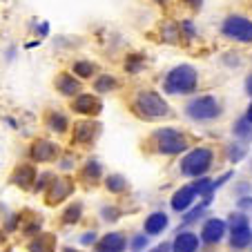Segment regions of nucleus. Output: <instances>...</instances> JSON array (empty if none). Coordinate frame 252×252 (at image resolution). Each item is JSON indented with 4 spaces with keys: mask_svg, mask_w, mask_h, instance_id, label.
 <instances>
[{
    "mask_svg": "<svg viewBox=\"0 0 252 252\" xmlns=\"http://www.w3.org/2000/svg\"><path fill=\"white\" fill-rule=\"evenodd\" d=\"M230 132H232V138L246 143V145H250V143H252V123L243 114L237 116V119L232 121V125H230Z\"/></svg>",
    "mask_w": 252,
    "mask_h": 252,
    "instance_id": "24",
    "label": "nucleus"
},
{
    "mask_svg": "<svg viewBox=\"0 0 252 252\" xmlns=\"http://www.w3.org/2000/svg\"><path fill=\"white\" fill-rule=\"evenodd\" d=\"M103 134V123L98 119H78L71 123L69 138L71 148H92Z\"/></svg>",
    "mask_w": 252,
    "mask_h": 252,
    "instance_id": "8",
    "label": "nucleus"
},
{
    "mask_svg": "<svg viewBox=\"0 0 252 252\" xmlns=\"http://www.w3.org/2000/svg\"><path fill=\"white\" fill-rule=\"evenodd\" d=\"M234 194L241 199V196H248V194H252V183L250 181H241V183H237L234 186Z\"/></svg>",
    "mask_w": 252,
    "mask_h": 252,
    "instance_id": "39",
    "label": "nucleus"
},
{
    "mask_svg": "<svg viewBox=\"0 0 252 252\" xmlns=\"http://www.w3.org/2000/svg\"><path fill=\"white\" fill-rule=\"evenodd\" d=\"M29 252H56V237L47 232H40L36 237H32V241L27 243Z\"/></svg>",
    "mask_w": 252,
    "mask_h": 252,
    "instance_id": "29",
    "label": "nucleus"
},
{
    "mask_svg": "<svg viewBox=\"0 0 252 252\" xmlns=\"http://www.w3.org/2000/svg\"><path fill=\"white\" fill-rule=\"evenodd\" d=\"M181 2H183V7H186V9L192 11V14H196V11L203 9V0H181Z\"/></svg>",
    "mask_w": 252,
    "mask_h": 252,
    "instance_id": "42",
    "label": "nucleus"
},
{
    "mask_svg": "<svg viewBox=\"0 0 252 252\" xmlns=\"http://www.w3.org/2000/svg\"><path fill=\"white\" fill-rule=\"evenodd\" d=\"M56 165H58V170H63V172H71L76 167V154L63 152V157L56 161Z\"/></svg>",
    "mask_w": 252,
    "mask_h": 252,
    "instance_id": "35",
    "label": "nucleus"
},
{
    "mask_svg": "<svg viewBox=\"0 0 252 252\" xmlns=\"http://www.w3.org/2000/svg\"><path fill=\"white\" fill-rule=\"evenodd\" d=\"M223 65L228 67V69H239V67H241V54H239L237 49H230L228 54H223Z\"/></svg>",
    "mask_w": 252,
    "mask_h": 252,
    "instance_id": "36",
    "label": "nucleus"
},
{
    "mask_svg": "<svg viewBox=\"0 0 252 252\" xmlns=\"http://www.w3.org/2000/svg\"><path fill=\"white\" fill-rule=\"evenodd\" d=\"M63 145L56 138L49 136H38L29 143L27 148V161H32L33 165H47V163H56L63 157Z\"/></svg>",
    "mask_w": 252,
    "mask_h": 252,
    "instance_id": "7",
    "label": "nucleus"
},
{
    "mask_svg": "<svg viewBox=\"0 0 252 252\" xmlns=\"http://www.w3.org/2000/svg\"><path fill=\"white\" fill-rule=\"evenodd\" d=\"M69 114L78 116V119H98L105 110V103L96 92H83L76 98H71L67 105Z\"/></svg>",
    "mask_w": 252,
    "mask_h": 252,
    "instance_id": "9",
    "label": "nucleus"
},
{
    "mask_svg": "<svg viewBox=\"0 0 252 252\" xmlns=\"http://www.w3.org/2000/svg\"><path fill=\"white\" fill-rule=\"evenodd\" d=\"M103 186L110 194H125V192L129 190V181L121 174V172H110V174H105Z\"/></svg>",
    "mask_w": 252,
    "mask_h": 252,
    "instance_id": "26",
    "label": "nucleus"
},
{
    "mask_svg": "<svg viewBox=\"0 0 252 252\" xmlns=\"http://www.w3.org/2000/svg\"><path fill=\"white\" fill-rule=\"evenodd\" d=\"M232 176H234V170H228V172H223L219 179H214V190H221V188H223L225 183L232 179Z\"/></svg>",
    "mask_w": 252,
    "mask_h": 252,
    "instance_id": "41",
    "label": "nucleus"
},
{
    "mask_svg": "<svg viewBox=\"0 0 252 252\" xmlns=\"http://www.w3.org/2000/svg\"><path fill=\"white\" fill-rule=\"evenodd\" d=\"M71 116L67 114V112L58 110V107H47V110L43 112V125L47 127V132L56 134V136H65V134H69L71 129Z\"/></svg>",
    "mask_w": 252,
    "mask_h": 252,
    "instance_id": "13",
    "label": "nucleus"
},
{
    "mask_svg": "<svg viewBox=\"0 0 252 252\" xmlns=\"http://www.w3.org/2000/svg\"><path fill=\"white\" fill-rule=\"evenodd\" d=\"M36 179H38V167L33 165L32 161L18 163V165L14 167V172H11V176H9V181L14 183V186L23 188V190H33Z\"/></svg>",
    "mask_w": 252,
    "mask_h": 252,
    "instance_id": "14",
    "label": "nucleus"
},
{
    "mask_svg": "<svg viewBox=\"0 0 252 252\" xmlns=\"http://www.w3.org/2000/svg\"><path fill=\"white\" fill-rule=\"evenodd\" d=\"M145 67H148V58H145V54H141V52H129L127 56L123 58V69H125V74H129V76H136V74L145 71Z\"/></svg>",
    "mask_w": 252,
    "mask_h": 252,
    "instance_id": "28",
    "label": "nucleus"
},
{
    "mask_svg": "<svg viewBox=\"0 0 252 252\" xmlns=\"http://www.w3.org/2000/svg\"><path fill=\"white\" fill-rule=\"evenodd\" d=\"M83 217V203L81 201H71L65 205V210L61 212V223L63 225H76Z\"/></svg>",
    "mask_w": 252,
    "mask_h": 252,
    "instance_id": "30",
    "label": "nucleus"
},
{
    "mask_svg": "<svg viewBox=\"0 0 252 252\" xmlns=\"http://www.w3.org/2000/svg\"><path fill=\"white\" fill-rule=\"evenodd\" d=\"M217 163V150L212 145H192L181 158H179V174L186 179H201L212 172Z\"/></svg>",
    "mask_w": 252,
    "mask_h": 252,
    "instance_id": "5",
    "label": "nucleus"
},
{
    "mask_svg": "<svg viewBox=\"0 0 252 252\" xmlns=\"http://www.w3.org/2000/svg\"><path fill=\"white\" fill-rule=\"evenodd\" d=\"M243 116H246V119L252 123V98H250V103H248V107H246V112H243Z\"/></svg>",
    "mask_w": 252,
    "mask_h": 252,
    "instance_id": "46",
    "label": "nucleus"
},
{
    "mask_svg": "<svg viewBox=\"0 0 252 252\" xmlns=\"http://www.w3.org/2000/svg\"><path fill=\"white\" fill-rule=\"evenodd\" d=\"M219 36L232 45L250 47L252 45V16L239 14V11L225 14L219 25Z\"/></svg>",
    "mask_w": 252,
    "mask_h": 252,
    "instance_id": "6",
    "label": "nucleus"
},
{
    "mask_svg": "<svg viewBox=\"0 0 252 252\" xmlns=\"http://www.w3.org/2000/svg\"><path fill=\"white\" fill-rule=\"evenodd\" d=\"M201 237L192 230H179L172 241V252H199L201 250Z\"/></svg>",
    "mask_w": 252,
    "mask_h": 252,
    "instance_id": "21",
    "label": "nucleus"
},
{
    "mask_svg": "<svg viewBox=\"0 0 252 252\" xmlns=\"http://www.w3.org/2000/svg\"><path fill=\"white\" fill-rule=\"evenodd\" d=\"M98 234L94 232V230H87V232H83V237H81V246H85V248H90V246H96V241H98Z\"/></svg>",
    "mask_w": 252,
    "mask_h": 252,
    "instance_id": "38",
    "label": "nucleus"
},
{
    "mask_svg": "<svg viewBox=\"0 0 252 252\" xmlns=\"http://www.w3.org/2000/svg\"><path fill=\"white\" fill-rule=\"evenodd\" d=\"M230 248H232L234 252H241V250H248V248L252 246V223L248 225H239V228H230Z\"/></svg>",
    "mask_w": 252,
    "mask_h": 252,
    "instance_id": "22",
    "label": "nucleus"
},
{
    "mask_svg": "<svg viewBox=\"0 0 252 252\" xmlns=\"http://www.w3.org/2000/svg\"><path fill=\"white\" fill-rule=\"evenodd\" d=\"M148 152L157 157H183L192 148V134L176 125H161L148 136Z\"/></svg>",
    "mask_w": 252,
    "mask_h": 252,
    "instance_id": "2",
    "label": "nucleus"
},
{
    "mask_svg": "<svg viewBox=\"0 0 252 252\" xmlns=\"http://www.w3.org/2000/svg\"><path fill=\"white\" fill-rule=\"evenodd\" d=\"M167 225H170V217L163 210H154L143 221V232L148 234V237H161L167 230Z\"/></svg>",
    "mask_w": 252,
    "mask_h": 252,
    "instance_id": "20",
    "label": "nucleus"
},
{
    "mask_svg": "<svg viewBox=\"0 0 252 252\" xmlns=\"http://www.w3.org/2000/svg\"><path fill=\"white\" fill-rule=\"evenodd\" d=\"M69 71L74 76L81 78L83 83H87V81H94L100 71H103V67H100L96 61H90V58H76V61H71Z\"/></svg>",
    "mask_w": 252,
    "mask_h": 252,
    "instance_id": "19",
    "label": "nucleus"
},
{
    "mask_svg": "<svg viewBox=\"0 0 252 252\" xmlns=\"http://www.w3.org/2000/svg\"><path fill=\"white\" fill-rule=\"evenodd\" d=\"M170 250H172V243H158V246H154L148 252H170Z\"/></svg>",
    "mask_w": 252,
    "mask_h": 252,
    "instance_id": "45",
    "label": "nucleus"
},
{
    "mask_svg": "<svg viewBox=\"0 0 252 252\" xmlns=\"http://www.w3.org/2000/svg\"><path fill=\"white\" fill-rule=\"evenodd\" d=\"M36 36H38V38H47L49 36V23L47 20H40V23L36 25Z\"/></svg>",
    "mask_w": 252,
    "mask_h": 252,
    "instance_id": "43",
    "label": "nucleus"
},
{
    "mask_svg": "<svg viewBox=\"0 0 252 252\" xmlns=\"http://www.w3.org/2000/svg\"><path fill=\"white\" fill-rule=\"evenodd\" d=\"M223 154H225V158H228V163L237 165V163H241L243 158L250 154V148H248L246 143H241V141H237V138H232L230 143H225Z\"/></svg>",
    "mask_w": 252,
    "mask_h": 252,
    "instance_id": "27",
    "label": "nucleus"
},
{
    "mask_svg": "<svg viewBox=\"0 0 252 252\" xmlns=\"http://www.w3.org/2000/svg\"><path fill=\"white\" fill-rule=\"evenodd\" d=\"M243 92H246L248 98H252V69L246 74V78H243Z\"/></svg>",
    "mask_w": 252,
    "mask_h": 252,
    "instance_id": "44",
    "label": "nucleus"
},
{
    "mask_svg": "<svg viewBox=\"0 0 252 252\" xmlns=\"http://www.w3.org/2000/svg\"><path fill=\"white\" fill-rule=\"evenodd\" d=\"M54 90H56V94H61L63 98L71 100L85 92V83L78 76H74L69 69H61L56 76H54Z\"/></svg>",
    "mask_w": 252,
    "mask_h": 252,
    "instance_id": "11",
    "label": "nucleus"
},
{
    "mask_svg": "<svg viewBox=\"0 0 252 252\" xmlns=\"http://www.w3.org/2000/svg\"><path fill=\"white\" fill-rule=\"evenodd\" d=\"M208 208H210V205H205L203 201H201L199 205H192V208L188 210L186 214H181V217H183V219H181L183 228H186V225H192V223H199L201 219H205V214H208Z\"/></svg>",
    "mask_w": 252,
    "mask_h": 252,
    "instance_id": "32",
    "label": "nucleus"
},
{
    "mask_svg": "<svg viewBox=\"0 0 252 252\" xmlns=\"http://www.w3.org/2000/svg\"><path fill=\"white\" fill-rule=\"evenodd\" d=\"M100 217H103V221H110V223H114V221H119L121 214L116 212V208H107V205H105V208L100 210Z\"/></svg>",
    "mask_w": 252,
    "mask_h": 252,
    "instance_id": "40",
    "label": "nucleus"
},
{
    "mask_svg": "<svg viewBox=\"0 0 252 252\" xmlns=\"http://www.w3.org/2000/svg\"><path fill=\"white\" fill-rule=\"evenodd\" d=\"M127 248H129L127 234H125V232H119V230H114V232L103 234V237L96 241L94 252H125Z\"/></svg>",
    "mask_w": 252,
    "mask_h": 252,
    "instance_id": "15",
    "label": "nucleus"
},
{
    "mask_svg": "<svg viewBox=\"0 0 252 252\" xmlns=\"http://www.w3.org/2000/svg\"><path fill=\"white\" fill-rule=\"evenodd\" d=\"M148 246H150V237H148L145 232L134 234V237L129 239V250H132V252H143V250H148Z\"/></svg>",
    "mask_w": 252,
    "mask_h": 252,
    "instance_id": "34",
    "label": "nucleus"
},
{
    "mask_svg": "<svg viewBox=\"0 0 252 252\" xmlns=\"http://www.w3.org/2000/svg\"><path fill=\"white\" fill-rule=\"evenodd\" d=\"M192 186H194L196 194H199V201H203L205 205L212 203L214 194H217V190H214V179L212 176H201V179H194L192 181Z\"/></svg>",
    "mask_w": 252,
    "mask_h": 252,
    "instance_id": "25",
    "label": "nucleus"
},
{
    "mask_svg": "<svg viewBox=\"0 0 252 252\" xmlns=\"http://www.w3.org/2000/svg\"><path fill=\"white\" fill-rule=\"evenodd\" d=\"M76 190V181L69 174H56V179L52 181V186L43 192L45 203L47 205H61L63 201H67Z\"/></svg>",
    "mask_w": 252,
    "mask_h": 252,
    "instance_id": "10",
    "label": "nucleus"
},
{
    "mask_svg": "<svg viewBox=\"0 0 252 252\" xmlns=\"http://www.w3.org/2000/svg\"><path fill=\"white\" fill-rule=\"evenodd\" d=\"M196 199H199V194H196L194 186L188 183V186H181L179 190H174V194H172V199H170V208L179 214H186L188 210L194 205Z\"/></svg>",
    "mask_w": 252,
    "mask_h": 252,
    "instance_id": "17",
    "label": "nucleus"
},
{
    "mask_svg": "<svg viewBox=\"0 0 252 252\" xmlns=\"http://www.w3.org/2000/svg\"><path fill=\"white\" fill-rule=\"evenodd\" d=\"M237 210L246 212L248 217L252 219V194H248V196H241V199H237Z\"/></svg>",
    "mask_w": 252,
    "mask_h": 252,
    "instance_id": "37",
    "label": "nucleus"
},
{
    "mask_svg": "<svg viewBox=\"0 0 252 252\" xmlns=\"http://www.w3.org/2000/svg\"><path fill=\"white\" fill-rule=\"evenodd\" d=\"M152 2H157L158 7H170L172 2H174V0H152Z\"/></svg>",
    "mask_w": 252,
    "mask_h": 252,
    "instance_id": "47",
    "label": "nucleus"
},
{
    "mask_svg": "<svg viewBox=\"0 0 252 252\" xmlns=\"http://www.w3.org/2000/svg\"><path fill=\"white\" fill-rule=\"evenodd\" d=\"M179 29H181V38L183 45H192L199 40V27L192 18H181L179 20Z\"/></svg>",
    "mask_w": 252,
    "mask_h": 252,
    "instance_id": "31",
    "label": "nucleus"
},
{
    "mask_svg": "<svg viewBox=\"0 0 252 252\" xmlns=\"http://www.w3.org/2000/svg\"><path fill=\"white\" fill-rule=\"evenodd\" d=\"M119 90H123V83L116 74H110V71H100L98 76L92 81V92H96L98 96L105 94H116Z\"/></svg>",
    "mask_w": 252,
    "mask_h": 252,
    "instance_id": "18",
    "label": "nucleus"
},
{
    "mask_svg": "<svg viewBox=\"0 0 252 252\" xmlns=\"http://www.w3.org/2000/svg\"><path fill=\"white\" fill-rule=\"evenodd\" d=\"M56 179V174L49 170L45 172H38V179H36V183H33V192H45L49 186H52V181Z\"/></svg>",
    "mask_w": 252,
    "mask_h": 252,
    "instance_id": "33",
    "label": "nucleus"
},
{
    "mask_svg": "<svg viewBox=\"0 0 252 252\" xmlns=\"http://www.w3.org/2000/svg\"><path fill=\"white\" fill-rule=\"evenodd\" d=\"M225 234H228V221L219 219V217H210V219H205L203 225H201L199 237H201L203 246H219L225 239Z\"/></svg>",
    "mask_w": 252,
    "mask_h": 252,
    "instance_id": "12",
    "label": "nucleus"
},
{
    "mask_svg": "<svg viewBox=\"0 0 252 252\" xmlns=\"http://www.w3.org/2000/svg\"><path fill=\"white\" fill-rule=\"evenodd\" d=\"M78 179H81L85 186H98V183L105 179L103 163H100L96 157H87L85 161H83V165L78 167Z\"/></svg>",
    "mask_w": 252,
    "mask_h": 252,
    "instance_id": "16",
    "label": "nucleus"
},
{
    "mask_svg": "<svg viewBox=\"0 0 252 252\" xmlns=\"http://www.w3.org/2000/svg\"><path fill=\"white\" fill-rule=\"evenodd\" d=\"M201 71L192 63H179L170 67L161 78V92L172 98H190L199 92Z\"/></svg>",
    "mask_w": 252,
    "mask_h": 252,
    "instance_id": "3",
    "label": "nucleus"
},
{
    "mask_svg": "<svg viewBox=\"0 0 252 252\" xmlns=\"http://www.w3.org/2000/svg\"><path fill=\"white\" fill-rule=\"evenodd\" d=\"M61 252H81V250H74V248H69V246H65V248H63V250Z\"/></svg>",
    "mask_w": 252,
    "mask_h": 252,
    "instance_id": "48",
    "label": "nucleus"
},
{
    "mask_svg": "<svg viewBox=\"0 0 252 252\" xmlns=\"http://www.w3.org/2000/svg\"><path fill=\"white\" fill-rule=\"evenodd\" d=\"M183 114L196 125H210L225 116V103L217 94H194L186 100Z\"/></svg>",
    "mask_w": 252,
    "mask_h": 252,
    "instance_id": "4",
    "label": "nucleus"
},
{
    "mask_svg": "<svg viewBox=\"0 0 252 252\" xmlns=\"http://www.w3.org/2000/svg\"><path fill=\"white\" fill-rule=\"evenodd\" d=\"M158 40L163 45H183L181 29H179V20H163L158 25Z\"/></svg>",
    "mask_w": 252,
    "mask_h": 252,
    "instance_id": "23",
    "label": "nucleus"
},
{
    "mask_svg": "<svg viewBox=\"0 0 252 252\" xmlns=\"http://www.w3.org/2000/svg\"><path fill=\"white\" fill-rule=\"evenodd\" d=\"M129 112L138 121L145 123H157V121H167L174 116V107L167 100V96L152 87H138L134 90L129 98Z\"/></svg>",
    "mask_w": 252,
    "mask_h": 252,
    "instance_id": "1",
    "label": "nucleus"
},
{
    "mask_svg": "<svg viewBox=\"0 0 252 252\" xmlns=\"http://www.w3.org/2000/svg\"><path fill=\"white\" fill-rule=\"evenodd\" d=\"M250 250H252V246H250Z\"/></svg>",
    "mask_w": 252,
    "mask_h": 252,
    "instance_id": "49",
    "label": "nucleus"
}]
</instances>
